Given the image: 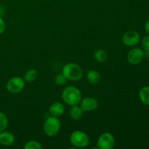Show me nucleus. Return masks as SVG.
Instances as JSON below:
<instances>
[{"label": "nucleus", "mask_w": 149, "mask_h": 149, "mask_svg": "<svg viewBox=\"0 0 149 149\" xmlns=\"http://www.w3.org/2000/svg\"><path fill=\"white\" fill-rule=\"evenodd\" d=\"M62 99L64 103L69 106L79 104L81 100V93L79 89L74 86L66 87L62 92Z\"/></svg>", "instance_id": "1"}, {"label": "nucleus", "mask_w": 149, "mask_h": 149, "mask_svg": "<svg viewBox=\"0 0 149 149\" xmlns=\"http://www.w3.org/2000/svg\"><path fill=\"white\" fill-rule=\"evenodd\" d=\"M62 74L65 76L67 79L77 81L81 79L82 77L83 71L78 64L68 63L63 68Z\"/></svg>", "instance_id": "2"}, {"label": "nucleus", "mask_w": 149, "mask_h": 149, "mask_svg": "<svg viewBox=\"0 0 149 149\" xmlns=\"http://www.w3.org/2000/svg\"><path fill=\"white\" fill-rule=\"evenodd\" d=\"M61 129V122L58 117L49 116L45 120L43 126V130L48 137H53L58 133Z\"/></svg>", "instance_id": "3"}, {"label": "nucleus", "mask_w": 149, "mask_h": 149, "mask_svg": "<svg viewBox=\"0 0 149 149\" xmlns=\"http://www.w3.org/2000/svg\"><path fill=\"white\" fill-rule=\"evenodd\" d=\"M70 141L74 148H84L88 146L90 140L85 132L80 130H76L71 134Z\"/></svg>", "instance_id": "4"}, {"label": "nucleus", "mask_w": 149, "mask_h": 149, "mask_svg": "<svg viewBox=\"0 0 149 149\" xmlns=\"http://www.w3.org/2000/svg\"><path fill=\"white\" fill-rule=\"evenodd\" d=\"M25 87V81L19 77H12L8 80L6 84L7 91L13 94H17L20 93Z\"/></svg>", "instance_id": "5"}, {"label": "nucleus", "mask_w": 149, "mask_h": 149, "mask_svg": "<svg viewBox=\"0 0 149 149\" xmlns=\"http://www.w3.org/2000/svg\"><path fill=\"white\" fill-rule=\"evenodd\" d=\"M115 145V138L110 132H104L97 140V148L111 149Z\"/></svg>", "instance_id": "6"}, {"label": "nucleus", "mask_w": 149, "mask_h": 149, "mask_svg": "<svg viewBox=\"0 0 149 149\" xmlns=\"http://www.w3.org/2000/svg\"><path fill=\"white\" fill-rule=\"evenodd\" d=\"M141 36L138 32L133 30H130L125 32L122 36V42L124 45L128 47H132L138 45L140 42Z\"/></svg>", "instance_id": "7"}, {"label": "nucleus", "mask_w": 149, "mask_h": 149, "mask_svg": "<svg viewBox=\"0 0 149 149\" xmlns=\"http://www.w3.org/2000/svg\"><path fill=\"white\" fill-rule=\"evenodd\" d=\"M145 57L143 49L141 48H133L127 54V61L132 65H137L143 61Z\"/></svg>", "instance_id": "8"}, {"label": "nucleus", "mask_w": 149, "mask_h": 149, "mask_svg": "<svg viewBox=\"0 0 149 149\" xmlns=\"http://www.w3.org/2000/svg\"><path fill=\"white\" fill-rule=\"evenodd\" d=\"M80 106L84 111H93L98 106L97 100L92 97H87L80 101Z\"/></svg>", "instance_id": "9"}, {"label": "nucleus", "mask_w": 149, "mask_h": 149, "mask_svg": "<svg viewBox=\"0 0 149 149\" xmlns=\"http://www.w3.org/2000/svg\"><path fill=\"white\" fill-rule=\"evenodd\" d=\"M15 141V135L8 131H3L0 132V144L4 146H10L13 145Z\"/></svg>", "instance_id": "10"}, {"label": "nucleus", "mask_w": 149, "mask_h": 149, "mask_svg": "<svg viewBox=\"0 0 149 149\" xmlns=\"http://www.w3.org/2000/svg\"><path fill=\"white\" fill-rule=\"evenodd\" d=\"M64 113V106L61 102H54L49 107V113L52 116L59 117Z\"/></svg>", "instance_id": "11"}, {"label": "nucleus", "mask_w": 149, "mask_h": 149, "mask_svg": "<svg viewBox=\"0 0 149 149\" xmlns=\"http://www.w3.org/2000/svg\"><path fill=\"white\" fill-rule=\"evenodd\" d=\"M83 112H84V111L82 110L81 106H79L78 105H75V106H71V109H70L69 114L73 120L78 121L82 117Z\"/></svg>", "instance_id": "12"}, {"label": "nucleus", "mask_w": 149, "mask_h": 149, "mask_svg": "<svg viewBox=\"0 0 149 149\" xmlns=\"http://www.w3.org/2000/svg\"><path fill=\"white\" fill-rule=\"evenodd\" d=\"M87 79L90 84H96L100 79V75L98 71L95 70H90L87 73Z\"/></svg>", "instance_id": "13"}, {"label": "nucleus", "mask_w": 149, "mask_h": 149, "mask_svg": "<svg viewBox=\"0 0 149 149\" xmlns=\"http://www.w3.org/2000/svg\"><path fill=\"white\" fill-rule=\"evenodd\" d=\"M140 100L144 104L149 106V86L142 87L139 92Z\"/></svg>", "instance_id": "14"}, {"label": "nucleus", "mask_w": 149, "mask_h": 149, "mask_svg": "<svg viewBox=\"0 0 149 149\" xmlns=\"http://www.w3.org/2000/svg\"><path fill=\"white\" fill-rule=\"evenodd\" d=\"M38 77V71L36 69H29L24 74V81L27 82H32L35 81Z\"/></svg>", "instance_id": "15"}, {"label": "nucleus", "mask_w": 149, "mask_h": 149, "mask_svg": "<svg viewBox=\"0 0 149 149\" xmlns=\"http://www.w3.org/2000/svg\"><path fill=\"white\" fill-rule=\"evenodd\" d=\"M108 55L105 50L102 49H97L94 53V58L99 63H103L107 60Z\"/></svg>", "instance_id": "16"}, {"label": "nucleus", "mask_w": 149, "mask_h": 149, "mask_svg": "<svg viewBox=\"0 0 149 149\" xmlns=\"http://www.w3.org/2000/svg\"><path fill=\"white\" fill-rule=\"evenodd\" d=\"M7 125H8V120L7 116L4 113L0 111V132L5 130Z\"/></svg>", "instance_id": "17"}, {"label": "nucleus", "mask_w": 149, "mask_h": 149, "mask_svg": "<svg viewBox=\"0 0 149 149\" xmlns=\"http://www.w3.org/2000/svg\"><path fill=\"white\" fill-rule=\"evenodd\" d=\"M25 149H42V146L41 143L36 141H28L24 146Z\"/></svg>", "instance_id": "18"}, {"label": "nucleus", "mask_w": 149, "mask_h": 149, "mask_svg": "<svg viewBox=\"0 0 149 149\" xmlns=\"http://www.w3.org/2000/svg\"><path fill=\"white\" fill-rule=\"evenodd\" d=\"M67 79L65 78V76L63 75V74H58V75L55 77V83L57 84V85H63V84H65L66 82Z\"/></svg>", "instance_id": "19"}, {"label": "nucleus", "mask_w": 149, "mask_h": 149, "mask_svg": "<svg viewBox=\"0 0 149 149\" xmlns=\"http://www.w3.org/2000/svg\"><path fill=\"white\" fill-rule=\"evenodd\" d=\"M141 45L143 50H149V34L143 38L141 41Z\"/></svg>", "instance_id": "20"}, {"label": "nucleus", "mask_w": 149, "mask_h": 149, "mask_svg": "<svg viewBox=\"0 0 149 149\" xmlns=\"http://www.w3.org/2000/svg\"><path fill=\"white\" fill-rule=\"evenodd\" d=\"M5 29H6L5 23H4V20H3V18L1 17V16H0V34H1V33L5 31Z\"/></svg>", "instance_id": "21"}, {"label": "nucleus", "mask_w": 149, "mask_h": 149, "mask_svg": "<svg viewBox=\"0 0 149 149\" xmlns=\"http://www.w3.org/2000/svg\"><path fill=\"white\" fill-rule=\"evenodd\" d=\"M145 31L148 34H149V20H147L145 24Z\"/></svg>", "instance_id": "22"}, {"label": "nucleus", "mask_w": 149, "mask_h": 149, "mask_svg": "<svg viewBox=\"0 0 149 149\" xmlns=\"http://www.w3.org/2000/svg\"><path fill=\"white\" fill-rule=\"evenodd\" d=\"M4 13V8L1 6H0V16L2 15Z\"/></svg>", "instance_id": "23"}, {"label": "nucleus", "mask_w": 149, "mask_h": 149, "mask_svg": "<svg viewBox=\"0 0 149 149\" xmlns=\"http://www.w3.org/2000/svg\"><path fill=\"white\" fill-rule=\"evenodd\" d=\"M144 54H145V56L146 57V58H149V50H146L145 52H144Z\"/></svg>", "instance_id": "24"}]
</instances>
